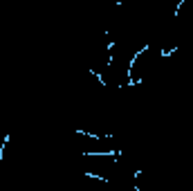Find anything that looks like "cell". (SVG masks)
I'll list each match as a JSON object with an SVG mask.
<instances>
[{
	"label": "cell",
	"instance_id": "6da1fadb",
	"mask_svg": "<svg viewBox=\"0 0 193 191\" xmlns=\"http://www.w3.org/2000/svg\"><path fill=\"white\" fill-rule=\"evenodd\" d=\"M175 52H177V47H173V50H162V56H164V59H168L171 54H175Z\"/></svg>",
	"mask_w": 193,
	"mask_h": 191
}]
</instances>
